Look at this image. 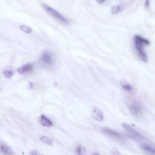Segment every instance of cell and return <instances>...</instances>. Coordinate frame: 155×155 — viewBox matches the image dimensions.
Segmentation results:
<instances>
[{"instance_id":"1","label":"cell","mask_w":155,"mask_h":155,"mask_svg":"<svg viewBox=\"0 0 155 155\" xmlns=\"http://www.w3.org/2000/svg\"><path fill=\"white\" fill-rule=\"evenodd\" d=\"M134 43L139 58L142 62H148V56L144 50V46L149 45L150 42L139 35H135L134 37Z\"/></svg>"},{"instance_id":"2","label":"cell","mask_w":155,"mask_h":155,"mask_svg":"<svg viewBox=\"0 0 155 155\" xmlns=\"http://www.w3.org/2000/svg\"><path fill=\"white\" fill-rule=\"evenodd\" d=\"M42 6L44 10L48 14L60 23L66 24H68L70 23L67 18L63 16L56 10L44 4H42Z\"/></svg>"},{"instance_id":"3","label":"cell","mask_w":155,"mask_h":155,"mask_svg":"<svg viewBox=\"0 0 155 155\" xmlns=\"http://www.w3.org/2000/svg\"><path fill=\"white\" fill-rule=\"evenodd\" d=\"M122 126L127 133L129 134L128 136H130L132 139H135L136 140L139 139L144 140V136L129 125L124 123L122 124Z\"/></svg>"},{"instance_id":"4","label":"cell","mask_w":155,"mask_h":155,"mask_svg":"<svg viewBox=\"0 0 155 155\" xmlns=\"http://www.w3.org/2000/svg\"><path fill=\"white\" fill-rule=\"evenodd\" d=\"M91 114L93 118L99 122H102L104 119L103 113L99 108L95 106L92 108Z\"/></svg>"},{"instance_id":"5","label":"cell","mask_w":155,"mask_h":155,"mask_svg":"<svg viewBox=\"0 0 155 155\" xmlns=\"http://www.w3.org/2000/svg\"><path fill=\"white\" fill-rule=\"evenodd\" d=\"M129 110L131 114L135 116H138L142 112L141 106L138 103L133 101L129 106Z\"/></svg>"},{"instance_id":"6","label":"cell","mask_w":155,"mask_h":155,"mask_svg":"<svg viewBox=\"0 0 155 155\" xmlns=\"http://www.w3.org/2000/svg\"><path fill=\"white\" fill-rule=\"evenodd\" d=\"M102 132L108 135L113 136V137L118 138V139H122L123 137L120 134L114 130L107 128H104L102 129Z\"/></svg>"},{"instance_id":"7","label":"cell","mask_w":155,"mask_h":155,"mask_svg":"<svg viewBox=\"0 0 155 155\" xmlns=\"http://www.w3.org/2000/svg\"><path fill=\"white\" fill-rule=\"evenodd\" d=\"M41 60L47 65H51L53 63L51 55L49 53L45 52L43 53L41 58Z\"/></svg>"},{"instance_id":"8","label":"cell","mask_w":155,"mask_h":155,"mask_svg":"<svg viewBox=\"0 0 155 155\" xmlns=\"http://www.w3.org/2000/svg\"><path fill=\"white\" fill-rule=\"evenodd\" d=\"M40 123L42 126L47 127H49L53 126V123L44 115L40 116L39 119Z\"/></svg>"},{"instance_id":"9","label":"cell","mask_w":155,"mask_h":155,"mask_svg":"<svg viewBox=\"0 0 155 155\" xmlns=\"http://www.w3.org/2000/svg\"><path fill=\"white\" fill-rule=\"evenodd\" d=\"M32 65L31 64H25L17 69L18 72L20 74H23L30 71L32 69Z\"/></svg>"},{"instance_id":"10","label":"cell","mask_w":155,"mask_h":155,"mask_svg":"<svg viewBox=\"0 0 155 155\" xmlns=\"http://www.w3.org/2000/svg\"><path fill=\"white\" fill-rule=\"evenodd\" d=\"M0 148L1 150L5 154L8 155L14 154L12 148L9 146L2 144L1 145Z\"/></svg>"},{"instance_id":"11","label":"cell","mask_w":155,"mask_h":155,"mask_svg":"<svg viewBox=\"0 0 155 155\" xmlns=\"http://www.w3.org/2000/svg\"><path fill=\"white\" fill-rule=\"evenodd\" d=\"M141 147L143 150L146 151V152H149L153 154H155V150L154 148L151 147L150 146L146 144H143L141 145Z\"/></svg>"},{"instance_id":"12","label":"cell","mask_w":155,"mask_h":155,"mask_svg":"<svg viewBox=\"0 0 155 155\" xmlns=\"http://www.w3.org/2000/svg\"><path fill=\"white\" fill-rule=\"evenodd\" d=\"M40 139L42 142L45 143V144L50 146L53 145V140L50 138L46 136H43L40 138Z\"/></svg>"},{"instance_id":"13","label":"cell","mask_w":155,"mask_h":155,"mask_svg":"<svg viewBox=\"0 0 155 155\" xmlns=\"http://www.w3.org/2000/svg\"><path fill=\"white\" fill-rule=\"evenodd\" d=\"M19 28L22 31L27 33H30L32 31V29L30 27L25 25H20L19 27Z\"/></svg>"},{"instance_id":"14","label":"cell","mask_w":155,"mask_h":155,"mask_svg":"<svg viewBox=\"0 0 155 155\" xmlns=\"http://www.w3.org/2000/svg\"><path fill=\"white\" fill-rule=\"evenodd\" d=\"M121 86L122 88L125 90L127 91H131L132 90V88L131 85L128 83H121Z\"/></svg>"},{"instance_id":"15","label":"cell","mask_w":155,"mask_h":155,"mask_svg":"<svg viewBox=\"0 0 155 155\" xmlns=\"http://www.w3.org/2000/svg\"><path fill=\"white\" fill-rule=\"evenodd\" d=\"M77 153L79 155H85L86 154V151L83 147H79L77 148Z\"/></svg>"},{"instance_id":"16","label":"cell","mask_w":155,"mask_h":155,"mask_svg":"<svg viewBox=\"0 0 155 155\" xmlns=\"http://www.w3.org/2000/svg\"><path fill=\"white\" fill-rule=\"evenodd\" d=\"M120 10V8L119 6H114L112 8L111 12L112 14H114L119 12Z\"/></svg>"},{"instance_id":"17","label":"cell","mask_w":155,"mask_h":155,"mask_svg":"<svg viewBox=\"0 0 155 155\" xmlns=\"http://www.w3.org/2000/svg\"><path fill=\"white\" fill-rule=\"evenodd\" d=\"M4 75L6 78H11L13 75L12 72L11 71L6 70L3 71Z\"/></svg>"},{"instance_id":"18","label":"cell","mask_w":155,"mask_h":155,"mask_svg":"<svg viewBox=\"0 0 155 155\" xmlns=\"http://www.w3.org/2000/svg\"><path fill=\"white\" fill-rule=\"evenodd\" d=\"M112 153H113V155H120L119 152L116 148L113 149V152H112Z\"/></svg>"},{"instance_id":"19","label":"cell","mask_w":155,"mask_h":155,"mask_svg":"<svg viewBox=\"0 0 155 155\" xmlns=\"http://www.w3.org/2000/svg\"><path fill=\"white\" fill-rule=\"evenodd\" d=\"M30 154L31 155H40V154H39L37 151L35 150H32L30 152Z\"/></svg>"},{"instance_id":"20","label":"cell","mask_w":155,"mask_h":155,"mask_svg":"<svg viewBox=\"0 0 155 155\" xmlns=\"http://www.w3.org/2000/svg\"><path fill=\"white\" fill-rule=\"evenodd\" d=\"M32 87H33V84H32V83H31V82H30V83H28V85H27V88L28 89H31V88H32Z\"/></svg>"},{"instance_id":"21","label":"cell","mask_w":155,"mask_h":155,"mask_svg":"<svg viewBox=\"0 0 155 155\" xmlns=\"http://www.w3.org/2000/svg\"><path fill=\"white\" fill-rule=\"evenodd\" d=\"M150 0H146L145 5L146 7H149L150 5Z\"/></svg>"},{"instance_id":"22","label":"cell","mask_w":155,"mask_h":155,"mask_svg":"<svg viewBox=\"0 0 155 155\" xmlns=\"http://www.w3.org/2000/svg\"><path fill=\"white\" fill-rule=\"evenodd\" d=\"M105 0H96V2L99 3H103Z\"/></svg>"},{"instance_id":"23","label":"cell","mask_w":155,"mask_h":155,"mask_svg":"<svg viewBox=\"0 0 155 155\" xmlns=\"http://www.w3.org/2000/svg\"><path fill=\"white\" fill-rule=\"evenodd\" d=\"M93 155H99L100 154H99L98 153H94V154Z\"/></svg>"},{"instance_id":"24","label":"cell","mask_w":155,"mask_h":155,"mask_svg":"<svg viewBox=\"0 0 155 155\" xmlns=\"http://www.w3.org/2000/svg\"><path fill=\"white\" fill-rule=\"evenodd\" d=\"M1 90V89H0V91Z\"/></svg>"}]
</instances>
